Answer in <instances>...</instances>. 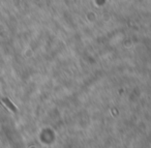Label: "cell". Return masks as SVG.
<instances>
[{
    "instance_id": "1",
    "label": "cell",
    "mask_w": 151,
    "mask_h": 148,
    "mask_svg": "<svg viewBox=\"0 0 151 148\" xmlns=\"http://www.w3.org/2000/svg\"><path fill=\"white\" fill-rule=\"evenodd\" d=\"M3 102H4V103H6V105L9 107V108L12 109V110L16 111V108H15V107H13V105H12L11 103H9V100H3Z\"/></svg>"
}]
</instances>
